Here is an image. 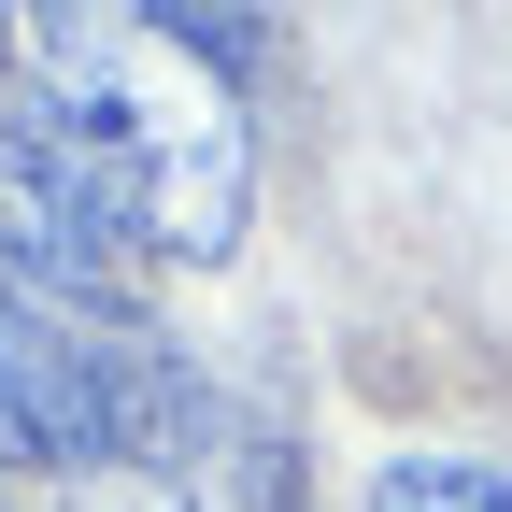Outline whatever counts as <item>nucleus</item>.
<instances>
[{
  "label": "nucleus",
  "mask_w": 512,
  "mask_h": 512,
  "mask_svg": "<svg viewBox=\"0 0 512 512\" xmlns=\"http://www.w3.org/2000/svg\"><path fill=\"white\" fill-rule=\"evenodd\" d=\"M370 512H512V470H484V456H384Z\"/></svg>",
  "instance_id": "f03ea898"
},
{
  "label": "nucleus",
  "mask_w": 512,
  "mask_h": 512,
  "mask_svg": "<svg viewBox=\"0 0 512 512\" xmlns=\"http://www.w3.org/2000/svg\"><path fill=\"white\" fill-rule=\"evenodd\" d=\"M0 72H15V29H0Z\"/></svg>",
  "instance_id": "20e7f679"
},
{
  "label": "nucleus",
  "mask_w": 512,
  "mask_h": 512,
  "mask_svg": "<svg viewBox=\"0 0 512 512\" xmlns=\"http://www.w3.org/2000/svg\"><path fill=\"white\" fill-rule=\"evenodd\" d=\"M256 200L242 100L171 15H29L0 72V271L114 299L128 256H228Z\"/></svg>",
  "instance_id": "f257e3e1"
},
{
  "label": "nucleus",
  "mask_w": 512,
  "mask_h": 512,
  "mask_svg": "<svg viewBox=\"0 0 512 512\" xmlns=\"http://www.w3.org/2000/svg\"><path fill=\"white\" fill-rule=\"evenodd\" d=\"M57 512H200V498L157 470H86V484H57Z\"/></svg>",
  "instance_id": "7ed1b4c3"
}]
</instances>
